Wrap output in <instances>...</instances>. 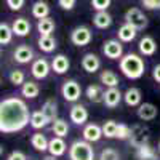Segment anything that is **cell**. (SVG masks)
<instances>
[{
  "label": "cell",
  "instance_id": "obj_1",
  "mask_svg": "<svg viewBox=\"0 0 160 160\" xmlns=\"http://www.w3.org/2000/svg\"><path fill=\"white\" fill-rule=\"evenodd\" d=\"M29 108L21 98L11 96L0 102V133L11 135L31 125Z\"/></svg>",
  "mask_w": 160,
  "mask_h": 160
},
{
  "label": "cell",
  "instance_id": "obj_2",
  "mask_svg": "<svg viewBox=\"0 0 160 160\" xmlns=\"http://www.w3.org/2000/svg\"><path fill=\"white\" fill-rule=\"evenodd\" d=\"M118 68L127 78L136 80V78L142 77V74L146 71V64H144V59L141 56L135 55V53H128V55L120 58Z\"/></svg>",
  "mask_w": 160,
  "mask_h": 160
},
{
  "label": "cell",
  "instance_id": "obj_3",
  "mask_svg": "<svg viewBox=\"0 0 160 160\" xmlns=\"http://www.w3.org/2000/svg\"><path fill=\"white\" fill-rule=\"evenodd\" d=\"M69 158L71 160H95V151L90 141L77 139L69 148Z\"/></svg>",
  "mask_w": 160,
  "mask_h": 160
},
{
  "label": "cell",
  "instance_id": "obj_4",
  "mask_svg": "<svg viewBox=\"0 0 160 160\" xmlns=\"http://www.w3.org/2000/svg\"><path fill=\"white\" fill-rule=\"evenodd\" d=\"M149 138H151V131L148 127H144L142 123H136L131 127V131H130V144L133 148H141L144 144H149Z\"/></svg>",
  "mask_w": 160,
  "mask_h": 160
},
{
  "label": "cell",
  "instance_id": "obj_5",
  "mask_svg": "<svg viewBox=\"0 0 160 160\" xmlns=\"http://www.w3.org/2000/svg\"><path fill=\"white\" fill-rule=\"evenodd\" d=\"M61 95L68 102H77L82 95V87L75 80H66L61 87Z\"/></svg>",
  "mask_w": 160,
  "mask_h": 160
},
{
  "label": "cell",
  "instance_id": "obj_6",
  "mask_svg": "<svg viewBox=\"0 0 160 160\" xmlns=\"http://www.w3.org/2000/svg\"><path fill=\"white\" fill-rule=\"evenodd\" d=\"M125 22L135 26L138 31H142V29L148 28V16H146L139 8L133 7V8L125 11Z\"/></svg>",
  "mask_w": 160,
  "mask_h": 160
},
{
  "label": "cell",
  "instance_id": "obj_7",
  "mask_svg": "<svg viewBox=\"0 0 160 160\" xmlns=\"http://www.w3.org/2000/svg\"><path fill=\"white\" fill-rule=\"evenodd\" d=\"M91 31L90 28H87V26H78V28H75L72 32H71V40L72 43L75 47H85L91 42Z\"/></svg>",
  "mask_w": 160,
  "mask_h": 160
},
{
  "label": "cell",
  "instance_id": "obj_8",
  "mask_svg": "<svg viewBox=\"0 0 160 160\" xmlns=\"http://www.w3.org/2000/svg\"><path fill=\"white\" fill-rule=\"evenodd\" d=\"M102 53L106 55V58L109 59H120L123 56V47L120 40L111 38V40H106L104 45H102Z\"/></svg>",
  "mask_w": 160,
  "mask_h": 160
},
{
  "label": "cell",
  "instance_id": "obj_9",
  "mask_svg": "<svg viewBox=\"0 0 160 160\" xmlns=\"http://www.w3.org/2000/svg\"><path fill=\"white\" fill-rule=\"evenodd\" d=\"M50 71H51V66H50V62H48L45 58L35 59V61L32 62V66H31V74H32V77L37 78V80L47 78L48 74H50Z\"/></svg>",
  "mask_w": 160,
  "mask_h": 160
},
{
  "label": "cell",
  "instance_id": "obj_10",
  "mask_svg": "<svg viewBox=\"0 0 160 160\" xmlns=\"http://www.w3.org/2000/svg\"><path fill=\"white\" fill-rule=\"evenodd\" d=\"M123 99V95L120 93V90L117 87H111V88H106L104 91V98H102V102L106 108L109 109H114L120 104V101Z\"/></svg>",
  "mask_w": 160,
  "mask_h": 160
},
{
  "label": "cell",
  "instance_id": "obj_11",
  "mask_svg": "<svg viewBox=\"0 0 160 160\" xmlns=\"http://www.w3.org/2000/svg\"><path fill=\"white\" fill-rule=\"evenodd\" d=\"M13 58L18 64H29L34 59V50L29 45H19L16 47V50L13 51Z\"/></svg>",
  "mask_w": 160,
  "mask_h": 160
},
{
  "label": "cell",
  "instance_id": "obj_12",
  "mask_svg": "<svg viewBox=\"0 0 160 160\" xmlns=\"http://www.w3.org/2000/svg\"><path fill=\"white\" fill-rule=\"evenodd\" d=\"M69 117H71V122H74L75 125H83L87 120H88V111L83 104H74L71 108V112H69Z\"/></svg>",
  "mask_w": 160,
  "mask_h": 160
},
{
  "label": "cell",
  "instance_id": "obj_13",
  "mask_svg": "<svg viewBox=\"0 0 160 160\" xmlns=\"http://www.w3.org/2000/svg\"><path fill=\"white\" fill-rule=\"evenodd\" d=\"M158 114L157 106L152 102H141L138 106V117L142 120V122H149V120H154Z\"/></svg>",
  "mask_w": 160,
  "mask_h": 160
},
{
  "label": "cell",
  "instance_id": "obj_14",
  "mask_svg": "<svg viewBox=\"0 0 160 160\" xmlns=\"http://www.w3.org/2000/svg\"><path fill=\"white\" fill-rule=\"evenodd\" d=\"M82 68L88 74H95L101 68V59L95 55V53H87V55L82 58Z\"/></svg>",
  "mask_w": 160,
  "mask_h": 160
},
{
  "label": "cell",
  "instance_id": "obj_15",
  "mask_svg": "<svg viewBox=\"0 0 160 160\" xmlns=\"http://www.w3.org/2000/svg\"><path fill=\"white\" fill-rule=\"evenodd\" d=\"M82 135H83V139H87L90 142H96L104 136V133H102V127H99L96 123H88V125H85Z\"/></svg>",
  "mask_w": 160,
  "mask_h": 160
},
{
  "label": "cell",
  "instance_id": "obj_16",
  "mask_svg": "<svg viewBox=\"0 0 160 160\" xmlns=\"http://www.w3.org/2000/svg\"><path fill=\"white\" fill-rule=\"evenodd\" d=\"M141 99H142V93L136 87H131V88H128L123 93V101H125L127 106H130V108H136V106H139Z\"/></svg>",
  "mask_w": 160,
  "mask_h": 160
},
{
  "label": "cell",
  "instance_id": "obj_17",
  "mask_svg": "<svg viewBox=\"0 0 160 160\" xmlns=\"http://www.w3.org/2000/svg\"><path fill=\"white\" fill-rule=\"evenodd\" d=\"M71 68V61L68 56H64V55H56L55 58H53L51 61V69L55 71L58 75H62L69 71Z\"/></svg>",
  "mask_w": 160,
  "mask_h": 160
},
{
  "label": "cell",
  "instance_id": "obj_18",
  "mask_svg": "<svg viewBox=\"0 0 160 160\" xmlns=\"http://www.w3.org/2000/svg\"><path fill=\"white\" fill-rule=\"evenodd\" d=\"M117 34H118V40H120V42L128 43V42H133V40L136 38L138 29L135 28V26L125 22L123 26H120V28H118V32Z\"/></svg>",
  "mask_w": 160,
  "mask_h": 160
},
{
  "label": "cell",
  "instance_id": "obj_19",
  "mask_svg": "<svg viewBox=\"0 0 160 160\" xmlns=\"http://www.w3.org/2000/svg\"><path fill=\"white\" fill-rule=\"evenodd\" d=\"M139 53L144 56H152L154 53L157 51V43L155 40L151 37V35H144L141 40H139Z\"/></svg>",
  "mask_w": 160,
  "mask_h": 160
},
{
  "label": "cell",
  "instance_id": "obj_20",
  "mask_svg": "<svg viewBox=\"0 0 160 160\" xmlns=\"http://www.w3.org/2000/svg\"><path fill=\"white\" fill-rule=\"evenodd\" d=\"M66 149H68V144H66V141L62 138H59V136H55L48 142V152L53 154V155H56V157L64 155Z\"/></svg>",
  "mask_w": 160,
  "mask_h": 160
},
{
  "label": "cell",
  "instance_id": "obj_21",
  "mask_svg": "<svg viewBox=\"0 0 160 160\" xmlns=\"http://www.w3.org/2000/svg\"><path fill=\"white\" fill-rule=\"evenodd\" d=\"M93 24H95L98 29H108L112 24V16L108 13V10L96 11L95 16H93Z\"/></svg>",
  "mask_w": 160,
  "mask_h": 160
},
{
  "label": "cell",
  "instance_id": "obj_22",
  "mask_svg": "<svg viewBox=\"0 0 160 160\" xmlns=\"http://www.w3.org/2000/svg\"><path fill=\"white\" fill-rule=\"evenodd\" d=\"M11 28H13V32H15L16 37H26L31 32V22L26 18H18L13 21Z\"/></svg>",
  "mask_w": 160,
  "mask_h": 160
},
{
  "label": "cell",
  "instance_id": "obj_23",
  "mask_svg": "<svg viewBox=\"0 0 160 160\" xmlns=\"http://www.w3.org/2000/svg\"><path fill=\"white\" fill-rule=\"evenodd\" d=\"M42 111H43V114L47 115V118L50 120V122H55V120L58 118V102L53 98L47 99L42 106Z\"/></svg>",
  "mask_w": 160,
  "mask_h": 160
},
{
  "label": "cell",
  "instance_id": "obj_24",
  "mask_svg": "<svg viewBox=\"0 0 160 160\" xmlns=\"http://www.w3.org/2000/svg\"><path fill=\"white\" fill-rule=\"evenodd\" d=\"M48 123H50V120L47 118V115L43 114L42 109L32 112V115H31V127H32L34 130H42V128H45Z\"/></svg>",
  "mask_w": 160,
  "mask_h": 160
},
{
  "label": "cell",
  "instance_id": "obj_25",
  "mask_svg": "<svg viewBox=\"0 0 160 160\" xmlns=\"http://www.w3.org/2000/svg\"><path fill=\"white\" fill-rule=\"evenodd\" d=\"M38 93H40V88L35 82H32V80H29V82H24L21 85V95L24 98H28V99H34L38 96Z\"/></svg>",
  "mask_w": 160,
  "mask_h": 160
},
{
  "label": "cell",
  "instance_id": "obj_26",
  "mask_svg": "<svg viewBox=\"0 0 160 160\" xmlns=\"http://www.w3.org/2000/svg\"><path fill=\"white\" fill-rule=\"evenodd\" d=\"M50 15V7L47 2H43V0H37V2H34L32 5V16L37 18V19H43Z\"/></svg>",
  "mask_w": 160,
  "mask_h": 160
},
{
  "label": "cell",
  "instance_id": "obj_27",
  "mask_svg": "<svg viewBox=\"0 0 160 160\" xmlns=\"http://www.w3.org/2000/svg\"><path fill=\"white\" fill-rule=\"evenodd\" d=\"M99 80H101V83L106 87V88H111V87H118V77L114 71H109V69H106L101 72L99 75Z\"/></svg>",
  "mask_w": 160,
  "mask_h": 160
},
{
  "label": "cell",
  "instance_id": "obj_28",
  "mask_svg": "<svg viewBox=\"0 0 160 160\" xmlns=\"http://www.w3.org/2000/svg\"><path fill=\"white\" fill-rule=\"evenodd\" d=\"M48 139L45 138V135H42V133H34V135L31 136V144L32 148L38 152H45L48 151Z\"/></svg>",
  "mask_w": 160,
  "mask_h": 160
},
{
  "label": "cell",
  "instance_id": "obj_29",
  "mask_svg": "<svg viewBox=\"0 0 160 160\" xmlns=\"http://www.w3.org/2000/svg\"><path fill=\"white\" fill-rule=\"evenodd\" d=\"M136 157L138 160H158L157 152L154 151V148L151 144H144L141 148L136 149Z\"/></svg>",
  "mask_w": 160,
  "mask_h": 160
},
{
  "label": "cell",
  "instance_id": "obj_30",
  "mask_svg": "<svg viewBox=\"0 0 160 160\" xmlns=\"http://www.w3.org/2000/svg\"><path fill=\"white\" fill-rule=\"evenodd\" d=\"M37 45L43 53H53L55 48H56V40L53 38L51 35H40Z\"/></svg>",
  "mask_w": 160,
  "mask_h": 160
},
{
  "label": "cell",
  "instance_id": "obj_31",
  "mask_svg": "<svg viewBox=\"0 0 160 160\" xmlns=\"http://www.w3.org/2000/svg\"><path fill=\"white\" fill-rule=\"evenodd\" d=\"M85 95L87 98L91 101V102H102V98H104V91L101 90L99 85H88L87 90H85Z\"/></svg>",
  "mask_w": 160,
  "mask_h": 160
},
{
  "label": "cell",
  "instance_id": "obj_32",
  "mask_svg": "<svg viewBox=\"0 0 160 160\" xmlns=\"http://www.w3.org/2000/svg\"><path fill=\"white\" fill-rule=\"evenodd\" d=\"M37 31L40 35H51V32L55 31V21L51 18H43V19H38L37 22Z\"/></svg>",
  "mask_w": 160,
  "mask_h": 160
},
{
  "label": "cell",
  "instance_id": "obj_33",
  "mask_svg": "<svg viewBox=\"0 0 160 160\" xmlns=\"http://www.w3.org/2000/svg\"><path fill=\"white\" fill-rule=\"evenodd\" d=\"M51 130H53V133H55V136L64 138V136H68V133H69V125H68V122H66V120L56 118L55 122H53Z\"/></svg>",
  "mask_w": 160,
  "mask_h": 160
},
{
  "label": "cell",
  "instance_id": "obj_34",
  "mask_svg": "<svg viewBox=\"0 0 160 160\" xmlns=\"http://www.w3.org/2000/svg\"><path fill=\"white\" fill-rule=\"evenodd\" d=\"M13 35H15V32H13L11 26H8L7 22L0 24V43H2V45H8L11 42Z\"/></svg>",
  "mask_w": 160,
  "mask_h": 160
},
{
  "label": "cell",
  "instance_id": "obj_35",
  "mask_svg": "<svg viewBox=\"0 0 160 160\" xmlns=\"http://www.w3.org/2000/svg\"><path fill=\"white\" fill-rule=\"evenodd\" d=\"M117 128H118V123L114 122V120H108L104 122L102 125V133L106 138H115L117 136Z\"/></svg>",
  "mask_w": 160,
  "mask_h": 160
},
{
  "label": "cell",
  "instance_id": "obj_36",
  "mask_svg": "<svg viewBox=\"0 0 160 160\" xmlns=\"http://www.w3.org/2000/svg\"><path fill=\"white\" fill-rule=\"evenodd\" d=\"M8 78H10V82H11L13 85H16V87H21V85L26 82V75H24V72L19 71V69L11 71L10 75H8Z\"/></svg>",
  "mask_w": 160,
  "mask_h": 160
},
{
  "label": "cell",
  "instance_id": "obj_37",
  "mask_svg": "<svg viewBox=\"0 0 160 160\" xmlns=\"http://www.w3.org/2000/svg\"><path fill=\"white\" fill-rule=\"evenodd\" d=\"M99 160H120V154L112 148H106V149L101 151Z\"/></svg>",
  "mask_w": 160,
  "mask_h": 160
},
{
  "label": "cell",
  "instance_id": "obj_38",
  "mask_svg": "<svg viewBox=\"0 0 160 160\" xmlns=\"http://www.w3.org/2000/svg\"><path fill=\"white\" fill-rule=\"evenodd\" d=\"M130 131H131V128L128 127V125H125V123H118V128H117V139H122V141H125V139H128L130 138Z\"/></svg>",
  "mask_w": 160,
  "mask_h": 160
},
{
  "label": "cell",
  "instance_id": "obj_39",
  "mask_svg": "<svg viewBox=\"0 0 160 160\" xmlns=\"http://www.w3.org/2000/svg\"><path fill=\"white\" fill-rule=\"evenodd\" d=\"M111 2L112 0H91V7L96 11H102V10H108L111 7Z\"/></svg>",
  "mask_w": 160,
  "mask_h": 160
},
{
  "label": "cell",
  "instance_id": "obj_40",
  "mask_svg": "<svg viewBox=\"0 0 160 160\" xmlns=\"http://www.w3.org/2000/svg\"><path fill=\"white\" fill-rule=\"evenodd\" d=\"M24 2H26V0H7V5H8V8L13 10V11H19V10L22 8Z\"/></svg>",
  "mask_w": 160,
  "mask_h": 160
},
{
  "label": "cell",
  "instance_id": "obj_41",
  "mask_svg": "<svg viewBox=\"0 0 160 160\" xmlns=\"http://www.w3.org/2000/svg\"><path fill=\"white\" fill-rule=\"evenodd\" d=\"M141 2L148 10H160V0H141Z\"/></svg>",
  "mask_w": 160,
  "mask_h": 160
},
{
  "label": "cell",
  "instance_id": "obj_42",
  "mask_svg": "<svg viewBox=\"0 0 160 160\" xmlns=\"http://www.w3.org/2000/svg\"><path fill=\"white\" fill-rule=\"evenodd\" d=\"M75 2H77V0H58L59 7H61L62 10H68V11L75 7Z\"/></svg>",
  "mask_w": 160,
  "mask_h": 160
},
{
  "label": "cell",
  "instance_id": "obj_43",
  "mask_svg": "<svg viewBox=\"0 0 160 160\" xmlns=\"http://www.w3.org/2000/svg\"><path fill=\"white\" fill-rule=\"evenodd\" d=\"M7 160H28V157H26V154L21 152V151H13V152L8 155Z\"/></svg>",
  "mask_w": 160,
  "mask_h": 160
},
{
  "label": "cell",
  "instance_id": "obj_44",
  "mask_svg": "<svg viewBox=\"0 0 160 160\" xmlns=\"http://www.w3.org/2000/svg\"><path fill=\"white\" fill-rule=\"evenodd\" d=\"M152 77L157 83H160V64L154 66V69H152Z\"/></svg>",
  "mask_w": 160,
  "mask_h": 160
},
{
  "label": "cell",
  "instance_id": "obj_45",
  "mask_svg": "<svg viewBox=\"0 0 160 160\" xmlns=\"http://www.w3.org/2000/svg\"><path fill=\"white\" fill-rule=\"evenodd\" d=\"M43 160H58V157H56V155H53V154H50V155H47Z\"/></svg>",
  "mask_w": 160,
  "mask_h": 160
},
{
  "label": "cell",
  "instance_id": "obj_46",
  "mask_svg": "<svg viewBox=\"0 0 160 160\" xmlns=\"http://www.w3.org/2000/svg\"><path fill=\"white\" fill-rule=\"evenodd\" d=\"M158 151H160V142H158Z\"/></svg>",
  "mask_w": 160,
  "mask_h": 160
}]
</instances>
